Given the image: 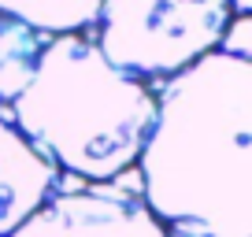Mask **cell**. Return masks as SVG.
Returning a JSON list of instances; mask_svg holds the SVG:
<instances>
[{"label": "cell", "instance_id": "1", "mask_svg": "<svg viewBox=\"0 0 252 237\" xmlns=\"http://www.w3.org/2000/svg\"><path fill=\"white\" fill-rule=\"evenodd\" d=\"M137 171L182 237H252V59L215 48L171 74Z\"/></svg>", "mask_w": 252, "mask_h": 237}, {"label": "cell", "instance_id": "2", "mask_svg": "<svg viewBox=\"0 0 252 237\" xmlns=\"http://www.w3.org/2000/svg\"><path fill=\"white\" fill-rule=\"evenodd\" d=\"M11 118L56 167L89 182H111L141 156L156 96L141 78L108 63L89 37L60 33L45 41Z\"/></svg>", "mask_w": 252, "mask_h": 237}, {"label": "cell", "instance_id": "3", "mask_svg": "<svg viewBox=\"0 0 252 237\" xmlns=\"http://www.w3.org/2000/svg\"><path fill=\"white\" fill-rule=\"evenodd\" d=\"M230 0H104L96 41L108 63L134 78H171L222 45Z\"/></svg>", "mask_w": 252, "mask_h": 237}, {"label": "cell", "instance_id": "4", "mask_svg": "<svg viewBox=\"0 0 252 237\" xmlns=\"http://www.w3.org/2000/svg\"><path fill=\"white\" fill-rule=\"evenodd\" d=\"M11 237H167V230L145 200L93 185L48 197Z\"/></svg>", "mask_w": 252, "mask_h": 237}, {"label": "cell", "instance_id": "5", "mask_svg": "<svg viewBox=\"0 0 252 237\" xmlns=\"http://www.w3.org/2000/svg\"><path fill=\"white\" fill-rule=\"evenodd\" d=\"M60 182V167L41 156L8 118H0V237H11Z\"/></svg>", "mask_w": 252, "mask_h": 237}, {"label": "cell", "instance_id": "6", "mask_svg": "<svg viewBox=\"0 0 252 237\" xmlns=\"http://www.w3.org/2000/svg\"><path fill=\"white\" fill-rule=\"evenodd\" d=\"M45 48V33L26 26L23 19L0 11V111H11Z\"/></svg>", "mask_w": 252, "mask_h": 237}, {"label": "cell", "instance_id": "7", "mask_svg": "<svg viewBox=\"0 0 252 237\" xmlns=\"http://www.w3.org/2000/svg\"><path fill=\"white\" fill-rule=\"evenodd\" d=\"M104 0H0V11L23 19L41 33H78L93 26Z\"/></svg>", "mask_w": 252, "mask_h": 237}, {"label": "cell", "instance_id": "8", "mask_svg": "<svg viewBox=\"0 0 252 237\" xmlns=\"http://www.w3.org/2000/svg\"><path fill=\"white\" fill-rule=\"evenodd\" d=\"M230 8H234L237 15H249V11H252V0H230Z\"/></svg>", "mask_w": 252, "mask_h": 237}]
</instances>
